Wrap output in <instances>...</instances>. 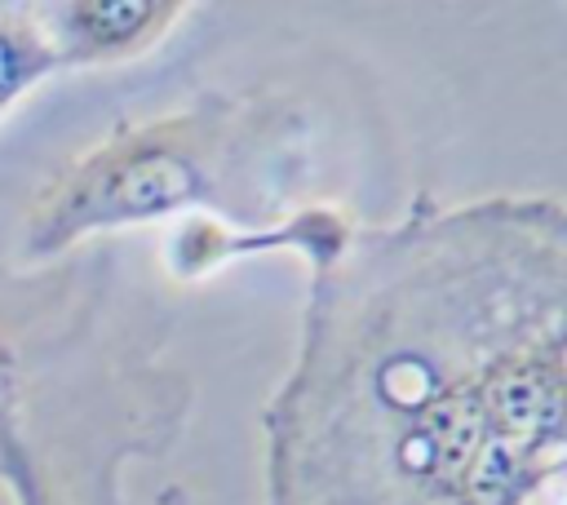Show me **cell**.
<instances>
[{
    "instance_id": "3",
    "label": "cell",
    "mask_w": 567,
    "mask_h": 505,
    "mask_svg": "<svg viewBox=\"0 0 567 505\" xmlns=\"http://www.w3.org/2000/svg\"><path fill=\"white\" fill-rule=\"evenodd\" d=\"M301 177L292 111L248 97L124 120L71 155L31 199L22 266H49L71 248L164 217L275 221Z\"/></svg>"
},
{
    "instance_id": "6",
    "label": "cell",
    "mask_w": 567,
    "mask_h": 505,
    "mask_svg": "<svg viewBox=\"0 0 567 505\" xmlns=\"http://www.w3.org/2000/svg\"><path fill=\"white\" fill-rule=\"evenodd\" d=\"M159 505H190V501H186L182 487H164V492H159Z\"/></svg>"
},
{
    "instance_id": "4",
    "label": "cell",
    "mask_w": 567,
    "mask_h": 505,
    "mask_svg": "<svg viewBox=\"0 0 567 505\" xmlns=\"http://www.w3.org/2000/svg\"><path fill=\"white\" fill-rule=\"evenodd\" d=\"M40 22L53 40V53L66 71L120 66L155 44L186 18V4L168 0H40Z\"/></svg>"
},
{
    "instance_id": "2",
    "label": "cell",
    "mask_w": 567,
    "mask_h": 505,
    "mask_svg": "<svg viewBox=\"0 0 567 505\" xmlns=\"http://www.w3.org/2000/svg\"><path fill=\"white\" fill-rule=\"evenodd\" d=\"M102 306L84 266L0 270V487L13 505H124L128 456L182 430L186 385Z\"/></svg>"
},
{
    "instance_id": "1",
    "label": "cell",
    "mask_w": 567,
    "mask_h": 505,
    "mask_svg": "<svg viewBox=\"0 0 567 505\" xmlns=\"http://www.w3.org/2000/svg\"><path fill=\"white\" fill-rule=\"evenodd\" d=\"M261 430L266 505H567V204L341 226Z\"/></svg>"
},
{
    "instance_id": "5",
    "label": "cell",
    "mask_w": 567,
    "mask_h": 505,
    "mask_svg": "<svg viewBox=\"0 0 567 505\" xmlns=\"http://www.w3.org/2000/svg\"><path fill=\"white\" fill-rule=\"evenodd\" d=\"M62 75L53 40L35 4H0V120L22 106L40 84Z\"/></svg>"
}]
</instances>
